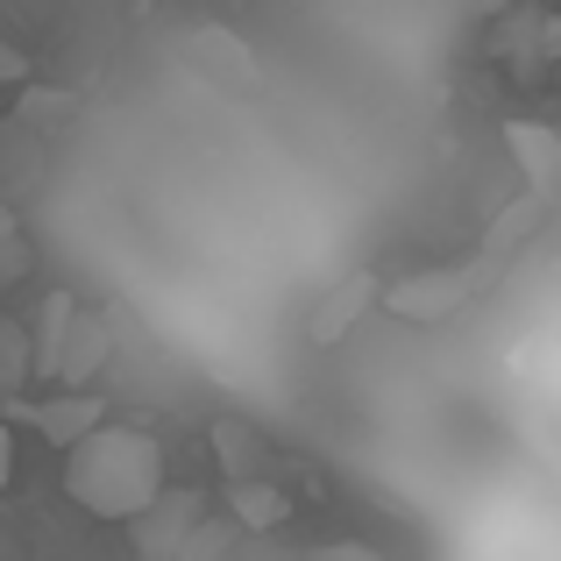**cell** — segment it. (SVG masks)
<instances>
[{"label": "cell", "mask_w": 561, "mask_h": 561, "mask_svg": "<svg viewBox=\"0 0 561 561\" xmlns=\"http://www.w3.org/2000/svg\"><path fill=\"white\" fill-rule=\"evenodd\" d=\"M505 157L519 164V179L534 192L561 185V128L554 122H505Z\"/></svg>", "instance_id": "obj_8"}, {"label": "cell", "mask_w": 561, "mask_h": 561, "mask_svg": "<svg viewBox=\"0 0 561 561\" xmlns=\"http://www.w3.org/2000/svg\"><path fill=\"white\" fill-rule=\"evenodd\" d=\"M114 363V320L93 313V306H79V320H71V342L65 356H57V383L50 391H93V377Z\"/></svg>", "instance_id": "obj_6"}, {"label": "cell", "mask_w": 561, "mask_h": 561, "mask_svg": "<svg viewBox=\"0 0 561 561\" xmlns=\"http://www.w3.org/2000/svg\"><path fill=\"white\" fill-rule=\"evenodd\" d=\"M228 519L242 526V534H277V526L291 519V497L277 477H242L228 483Z\"/></svg>", "instance_id": "obj_11"}, {"label": "cell", "mask_w": 561, "mask_h": 561, "mask_svg": "<svg viewBox=\"0 0 561 561\" xmlns=\"http://www.w3.org/2000/svg\"><path fill=\"white\" fill-rule=\"evenodd\" d=\"M199 519H206V491H192V483H164V497H157L142 519H128V534H136L142 561H179Z\"/></svg>", "instance_id": "obj_3"}, {"label": "cell", "mask_w": 561, "mask_h": 561, "mask_svg": "<svg viewBox=\"0 0 561 561\" xmlns=\"http://www.w3.org/2000/svg\"><path fill=\"white\" fill-rule=\"evenodd\" d=\"M234 534H242V526H234L228 512H220V519H214V512H206V519L192 526V540H185V554H179V561H228Z\"/></svg>", "instance_id": "obj_15"}, {"label": "cell", "mask_w": 561, "mask_h": 561, "mask_svg": "<svg viewBox=\"0 0 561 561\" xmlns=\"http://www.w3.org/2000/svg\"><path fill=\"white\" fill-rule=\"evenodd\" d=\"M313 561H377V554L363 548V540H334V548H320Z\"/></svg>", "instance_id": "obj_18"}, {"label": "cell", "mask_w": 561, "mask_h": 561, "mask_svg": "<svg viewBox=\"0 0 561 561\" xmlns=\"http://www.w3.org/2000/svg\"><path fill=\"white\" fill-rule=\"evenodd\" d=\"M497 263L491 256H469V263H426V271H405L383 285V313L391 320H412V328H440V320H455L469 299H483V291L497 285Z\"/></svg>", "instance_id": "obj_2"}, {"label": "cell", "mask_w": 561, "mask_h": 561, "mask_svg": "<svg viewBox=\"0 0 561 561\" xmlns=\"http://www.w3.org/2000/svg\"><path fill=\"white\" fill-rule=\"evenodd\" d=\"M548 199H554V192H534V185H526L519 199H512L505 214H497L491 228H483V249H477V256H491L497 271H505V263H512V256H519V249L540 234V220H548Z\"/></svg>", "instance_id": "obj_9"}, {"label": "cell", "mask_w": 561, "mask_h": 561, "mask_svg": "<svg viewBox=\"0 0 561 561\" xmlns=\"http://www.w3.org/2000/svg\"><path fill=\"white\" fill-rule=\"evenodd\" d=\"M71 114H79V100H71V93H57V85H28L22 107H14V122H28V128H43V136H50V128H65Z\"/></svg>", "instance_id": "obj_14"}, {"label": "cell", "mask_w": 561, "mask_h": 561, "mask_svg": "<svg viewBox=\"0 0 561 561\" xmlns=\"http://www.w3.org/2000/svg\"><path fill=\"white\" fill-rule=\"evenodd\" d=\"M185 65L199 71L206 85H220V93H256V79H263V71H256V50H249L228 22L185 28Z\"/></svg>", "instance_id": "obj_4"}, {"label": "cell", "mask_w": 561, "mask_h": 561, "mask_svg": "<svg viewBox=\"0 0 561 561\" xmlns=\"http://www.w3.org/2000/svg\"><path fill=\"white\" fill-rule=\"evenodd\" d=\"M206 448H214L220 469H228V483L271 477V440H263L249 420H214V426H206Z\"/></svg>", "instance_id": "obj_10"}, {"label": "cell", "mask_w": 561, "mask_h": 561, "mask_svg": "<svg viewBox=\"0 0 561 561\" xmlns=\"http://www.w3.org/2000/svg\"><path fill=\"white\" fill-rule=\"evenodd\" d=\"M65 497L93 519H142L164 497V440L150 426H93L79 448H65Z\"/></svg>", "instance_id": "obj_1"}, {"label": "cell", "mask_w": 561, "mask_h": 561, "mask_svg": "<svg viewBox=\"0 0 561 561\" xmlns=\"http://www.w3.org/2000/svg\"><path fill=\"white\" fill-rule=\"evenodd\" d=\"M28 426H36L50 448H79L93 426H107V398L100 391H50L43 405H28Z\"/></svg>", "instance_id": "obj_7"}, {"label": "cell", "mask_w": 561, "mask_h": 561, "mask_svg": "<svg viewBox=\"0 0 561 561\" xmlns=\"http://www.w3.org/2000/svg\"><path fill=\"white\" fill-rule=\"evenodd\" d=\"M14 483V426H8V412H0V491Z\"/></svg>", "instance_id": "obj_17"}, {"label": "cell", "mask_w": 561, "mask_h": 561, "mask_svg": "<svg viewBox=\"0 0 561 561\" xmlns=\"http://www.w3.org/2000/svg\"><path fill=\"white\" fill-rule=\"evenodd\" d=\"M14 277H28V242H22V234L0 249V285H14Z\"/></svg>", "instance_id": "obj_16"}, {"label": "cell", "mask_w": 561, "mask_h": 561, "mask_svg": "<svg viewBox=\"0 0 561 561\" xmlns=\"http://www.w3.org/2000/svg\"><path fill=\"white\" fill-rule=\"evenodd\" d=\"M22 383H36V342H28L22 320L0 313V398H14Z\"/></svg>", "instance_id": "obj_13"}, {"label": "cell", "mask_w": 561, "mask_h": 561, "mask_svg": "<svg viewBox=\"0 0 561 561\" xmlns=\"http://www.w3.org/2000/svg\"><path fill=\"white\" fill-rule=\"evenodd\" d=\"M14 234H22V220H14V199H8V192H0V249H8Z\"/></svg>", "instance_id": "obj_19"}, {"label": "cell", "mask_w": 561, "mask_h": 561, "mask_svg": "<svg viewBox=\"0 0 561 561\" xmlns=\"http://www.w3.org/2000/svg\"><path fill=\"white\" fill-rule=\"evenodd\" d=\"M71 320H79V299L71 291H43L36 328H28V342H36V383H57V356L71 342Z\"/></svg>", "instance_id": "obj_12"}, {"label": "cell", "mask_w": 561, "mask_h": 561, "mask_svg": "<svg viewBox=\"0 0 561 561\" xmlns=\"http://www.w3.org/2000/svg\"><path fill=\"white\" fill-rule=\"evenodd\" d=\"M0 561H22V548H14V534L0 526Z\"/></svg>", "instance_id": "obj_20"}, {"label": "cell", "mask_w": 561, "mask_h": 561, "mask_svg": "<svg viewBox=\"0 0 561 561\" xmlns=\"http://www.w3.org/2000/svg\"><path fill=\"white\" fill-rule=\"evenodd\" d=\"M370 306H383V277L377 271H342L328 291H320V306L306 313V342H313V348H334L342 334L363 328V313H370Z\"/></svg>", "instance_id": "obj_5"}]
</instances>
